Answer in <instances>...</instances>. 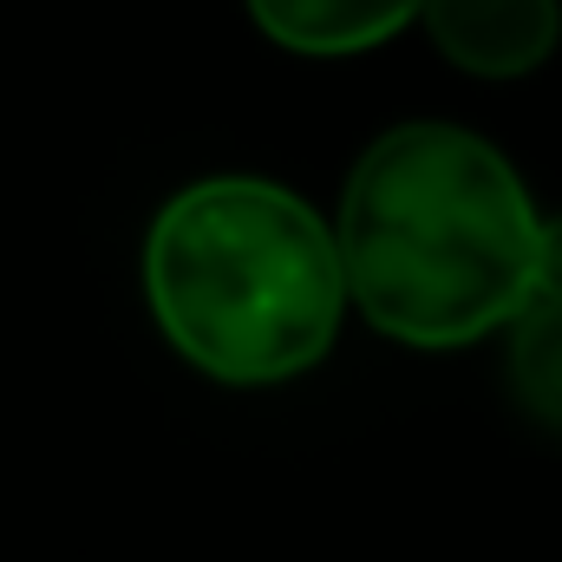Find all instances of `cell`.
Wrapping results in <instances>:
<instances>
[{"instance_id": "obj_3", "label": "cell", "mask_w": 562, "mask_h": 562, "mask_svg": "<svg viewBox=\"0 0 562 562\" xmlns=\"http://www.w3.org/2000/svg\"><path fill=\"white\" fill-rule=\"evenodd\" d=\"M425 40L471 79H524L562 46V0H425Z\"/></svg>"}, {"instance_id": "obj_4", "label": "cell", "mask_w": 562, "mask_h": 562, "mask_svg": "<svg viewBox=\"0 0 562 562\" xmlns=\"http://www.w3.org/2000/svg\"><path fill=\"white\" fill-rule=\"evenodd\" d=\"M256 33L294 59H353L386 46L425 13V0H243Z\"/></svg>"}, {"instance_id": "obj_6", "label": "cell", "mask_w": 562, "mask_h": 562, "mask_svg": "<svg viewBox=\"0 0 562 562\" xmlns=\"http://www.w3.org/2000/svg\"><path fill=\"white\" fill-rule=\"evenodd\" d=\"M537 294L562 301V216H543V236H537Z\"/></svg>"}, {"instance_id": "obj_1", "label": "cell", "mask_w": 562, "mask_h": 562, "mask_svg": "<svg viewBox=\"0 0 562 562\" xmlns=\"http://www.w3.org/2000/svg\"><path fill=\"white\" fill-rule=\"evenodd\" d=\"M543 216L491 138L413 119L360 150L340 183L347 301L400 347L451 353L537 301Z\"/></svg>"}, {"instance_id": "obj_5", "label": "cell", "mask_w": 562, "mask_h": 562, "mask_svg": "<svg viewBox=\"0 0 562 562\" xmlns=\"http://www.w3.org/2000/svg\"><path fill=\"white\" fill-rule=\"evenodd\" d=\"M510 347H504V373H510V400L543 425L562 431V301H530L510 327Z\"/></svg>"}, {"instance_id": "obj_2", "label": "cell", "mask_w": 562, "mask_h": 562, "mask_svg": "<svg viewBox=\"0 0 562 562\" xmlns=\"http://www.w3.org/2000/svg\"><path fill=\"white\" fill-rule=\"evenodd\" d=\"M144 301L177 360L216 386L314 373L353 307L334 223L269 177L183 183L144 229Z\"/></svg>"}]
</instances>
